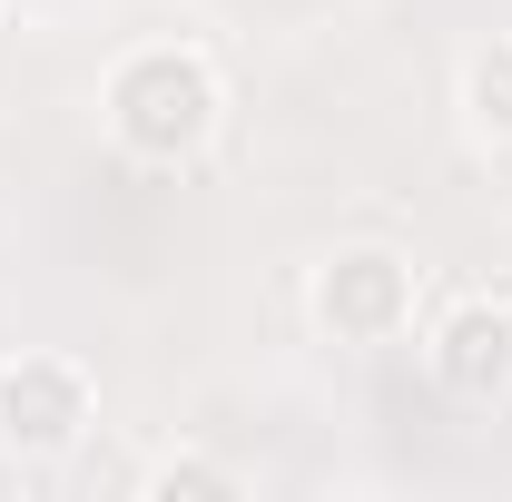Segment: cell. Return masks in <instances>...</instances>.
Segmentation results:
<instances>
[{
	"label": "cell",
	"mask_w": 512,
	"mask_h": 502,
	"mask_svg": "<svg viewBox=\"0 0 512 502\" xmlns=\"http://www.w3.org/2000/svg\"><path fill=\"white\" fill-rule=\"evenodd\" d=\"M99 119L138 168H197L227 119V79L197 40H138L109 79H99Z\"/></svg>",
	"instance_id": "1"
},
{
	"label": "cell",
	"mask_w": 512,
	"mask_h": 502,
	"mask_svg": "<svg viewBox=\"0 0 512 502\" xmlns=\"http://www.w3.org/2000/svg\"><path fill=\"white\" fill-rule=\"evenodd\" d=\"M89 424H99V384L79 355H50V345L0 355V453L10 463H69Z\"/></svg>",
	"instance_id": "2"
},
{
	"label": "cell",
	"mask_w": 512,
	"mask_h": 502,
	"mask_svg": "<svg viewBox=\"0 0 512 502\" xmlns=\"http://www.w3.org/2000/svg\"><path fill=\"white\" fill-rule=\"evenodd\" d=\"M414 306H424V276L404 247H335L306 276V315L325 345H394L414 335Z\"/></svg>",
	"instance_id": "3"
},
{
	"label": "cell",
	"mask_w": 512,
	"mask_h": 502,
	"mask_svg": "<svg viewBox=\"0 0 512 502\" xmlns=\"http://www.w3.org/2000/svg\"><path fill=\"white\" fill-rule=\"evenodd\" d=\"M424 375L453 404H503L512 394V306L503 296H453L424 325Z\"/></svg>",
	"instance_id": "4"
},
{
	"label": "cell",
	"mask_w": 512,
	"mask_h": 502,
	"mask_svg": "<svg viewBox=\"0 0 512 502\" xmlns=\"http://www.w3.org/2000/svg\"><path fill=\"white\" fill-rule=\"evenodd\" d=\"M463 128L483 138V148H512V40H483L473 60H463Z\"/></svg>",
	"instance_id": "5"
},
{
	"label": "cell",
	"mask_w": 512,
	"mask_h": 502,
	"mask_svg": "<svg viewBox=\"0 0 512 502\" xmlns=\"http://www.w3.org/2000/svg\"><path fill=\"white\" fill-rule=\"evenodd\" d=\"M138 493H158V502H237L247 473L217 463V453H158V463L138 473Z\"/></svg>",
	"instance_id": "6"
}]
</instances>
